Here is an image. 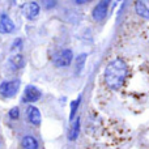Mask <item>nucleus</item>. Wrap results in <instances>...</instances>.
Listing matches in <instances>:
<instances>
[{
	"label": "nucleus",
	"mask_w": 149,
	"mask_h": 149,
	"mask_svg": "<svg viewBox=\"0 0 149 149\" xmlns=\"http://www.w3.org/2000/svg\"><path fill=\"white\" fill-rule=\"evenodd\" d=\"M128 74V67H127L126 62L122 59H114L107 64L105 68V82L110 89L118 90L124 84V80L127 79Z\"/></svg>",
	"instance_id": "obj_1"
},
{
	"label": "nucleus",
	"mask_w": 149,
	"mask_h": 149,
	"mask_svg": "<svg viewBox=\"0 0 149 149\" xmlns=\"http://www.w3.org/2000/svg\"><path fill=\"white\" fill-rule=\"evenodd\" d=\"M73 60V52L72 50H68V49H64L62 51L56 52L52 58V62L56 67H68V65L72 63Z\"/></svg>",
	"instance_id": "obj_2"
},
{
	"label": "nucleus",
	"mask_w": 149,
	"mask_h": 149,
	"mask_svg": "<svg viewBox=\"0 0 149 149\" xmlns=\"http://www.w3.org/2000/svg\"><path fill=\"white\" fill-rule=\"evenodd\" d=\"M20 89V80H10L0 84V94L3 97H13Z\"/></svg>",
	"instance_id": "obj_3"
},
{
	"label": "nucleus",
	"mask_w": 149,
	"mask_h": 149,
	"mask_svg": "<svg viewBox=\"0 0 149 149\" xmlns=\"http://www.w3.org/2000/svg\"><path fill=\"white\" fill-rule=\"evenodd\" d=\"M110 3H111V0H101V1L94 7L92 16L95 21H102L103 18L107 16Z\"/></svg>",
	"instance_id": "obj_4"
},
{
	"label": "nucleus",
	"mask_w": 149,
	"mask_h": 149,
	"mask_svg": "<svg viewBox=\"0 0 149 149\" xmlns=\"http://www.w3.org/2000/svg\"><path fill=\"white\" fill-rule=\"evenodd\" d=\"M39 12H41V7L36 1H29L26 4H24L22 7V13L28 20H36L38 17Z\"/></svg>",
	"instance_id": "obj_5"
},
{
	"label": "nucleus",
	"mask_w": 149,
	"mask_h": 149,
	"mask_svg": "<svg viewBox=\"0 0 149 149\" xmlns=\"http://www.w3.org/2000/svg\"><path fill=\"white\" fill-rule=\"evenodd\" d=\"M41 95H42V93L38 88L33 86V85H29V86H26L25 90H24L22 101L24 102H28V103H33V102H37V101L41 98Z\"/></svg>",
	"instance_id": "obj_6"
},
{
	"label": "nucleus",
	"mask_w": 149,
	"mask_h": 149,
	"mask_svg": "<svg viewBox=\"0 0 149 149\" xmlns=\"http://www.w3.org/2000/svg\"><path fill=\"white\" fill-rule=\"evenodd\" d=\"M15 30V24L10 20V17L5 13L0 16V33L3 34H9Z\"/></svg>",
	"instance_id": "obj_7"
},
{
	"label": "nucleus",
	"mask_w": 149,
	"mask_h": 149,
	"mask_svg": "<svg viewBox=\"0 0 149 149\" xmlns=\"http://www.w3.org/2000/svg\"><path fill=\"white\" fill-rule=\"evenodd\" d=\"M135 10L140 17L149 20V0H136L135 1Z\"/></svg>",
	"instance_id": "obj_8"
},
{
	"label": "nucleus",
	"mask_w": 149,
	"mask_h": 149,
	"mask_svg": "<svg viewBox=\"0 0 149 149\" xmlns=\"http://www.w3.org/2000/svg\"><path fill=\"white\" fill-rule=\"evenodd\" d=\"M26 115H28V119L31 124L34 126H38L42 120V115H41V111L36 107V106H29L28 111H26Z\"/></svg>",
	"instance_id": "obj_9"
},
{
	"label": "nucleus",
	"mask_w": 149,
	"mask_h": 149,
	"mask_svg": "<svg viewBox=\"0 0 149 149\" xmlns=\"http://www.w3.org/2000/svg\"><path fill=\"white\" fill-rule=\"evenodd\" d=\"M21 147H22V149H38L39 145L36 137L31 136V135H26L21 140Z\"/></svg>",
	"instance_id": "obj_10"
},
{
	"label": "nucleus",
	"mask_w": 149,
	"mask_h": 149,
	"mask_svg": "<svg viewBox=\"0 0 149 149\" xmlns=\"http://www.w3.org/2000/svg\"><path fill=\"white\" fill-rule=\"evenodd\" d=\"M79 132H80V118L77 116V119L73 122L72 126H71V128H70V132H68V139H70L71 141L76 140L77 136H79Z\"/></svg>",
	"instance_id": "obj_11"
},
{
	"label": "nucleus",
	"mask_w": 149,
	"mask_h": 149,
	"mask_svg": "<svg viewBox=\"0 0 149 149\" xmlns=\"http://www.w3.org/2000/svg\"><path fill=\"white\" fill-rule=\"evenodd\" d=\"M9 64L12 65V68H15V70H20V68H22V67H24V64H25L24 56H22L21 54H16V55H13V56L9 59Z\"/></svg>",
	"instance_id": "obj_12"
},
{
	"label": "nucleus",
	"mask_w": 149,
	"mask_h": 149,
	"mask_svg": "<svg viewBox=\"0 0 149 149\" xmlns=\"http://www.w3.org/2000/svg\"><path fill=\"white\" fill-rule=\"evenodd\" d=\"M85 60H86V54H81L76 59V72H81L82 67H84Z\"/></svg>",
	"instance_id": "obj_13"
},
{
	"label": "nucleus",
	"mask_w": 149,
	"mask_h": 149,
	"mask_svg": "<svg viewBox=\"0 0 149 149\" xmlns=\"http://www.w3.org/2000/svg\"><path fill=\"white\" fill-rule=\"evenodd\" d=\"M80 101H81V98L79 97L76 101H73V102L71 103V118H73L74 114H76L77 107H79V105H80Z\"/></svg>",
	"instance_id": "obj_14"
},
{
	"label": "nucleus",
	"mask_w": 149,
	"mask_h": 149,
	"mask_svg": "<svg viewBox=\"0 0 149 149\" xmlns=\"http://www.w3.org/2000/svg\"><path fill=\"white\" fill-rule=\"evenodd\" d=\"M18 116H20V110H18V107L10 109V111H9V118H10V119H18Z\"/></svg>",
	"instance_id": "obj_15"
},
{
	"label": "nucleus",
	"mask_w": 149,
	"mask_h": 149,
	"mask_svg": "<svg viewBox=\"0 0 149 149\" xmlns=\"http://www.w3.org/2000/svg\"><path fill=\"white\" fill-rule=\"evenodd\" d=\"M58 0H43V4L45 7L47 8V9H51V8H54L55 5H56Z\"/></svg>",
	"instance_id": "obj_16"
},
{
	"label": "nucleus",
	"mask_w": 149,
	"mask_h": 149,
	"mask_svg": "<svg viewBox=\"0 0 149 149\" xmlns=\"http://www.w3.org/2000/svg\"><path fill=\"white\" fill-rule=\"evenodd\" d=\"M22 46V41H21L20 38L16 39L15 42H13V46H12V50H16V49H20V47Z\"/></svg>",
	"instance_id": "obj_17"
},
{
	"label": "nucleus",
	"mask_w": 149,
	"mask_h": 149,
	"mask_svg": "<svg viewBox=\"0 0 149 149\" xmlns=\"http://www.w3.org/2000/svg\"><path fill=\"white\" fill-rule=\"evenodd\" d=\"M76 4H85V3H89V1H92V0H73Z\"/></svg>",
	"instance_id": "obj_18"
}]
</instances>
